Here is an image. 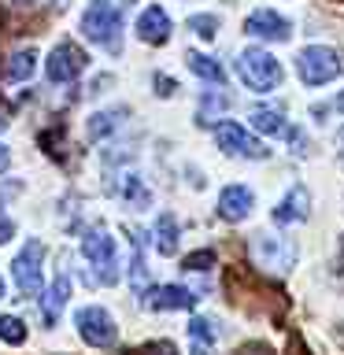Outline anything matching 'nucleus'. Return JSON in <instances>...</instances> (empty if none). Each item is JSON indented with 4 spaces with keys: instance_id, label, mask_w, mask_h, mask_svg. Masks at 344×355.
<instances>
[{
    "instance_id": "obj_16",
    "label": "nucleus",
    "mask_w": 344,
    "mask_h": 355,
    "mask_svg": "<svg viewBox=\"0 0 344 355\" xmlns=\"http://www.w3.org/2000/svg\"><path fill=\"white\" fill-rule=\"evenodd\" d=\"M122 122H126V107H108V111H96L93 119H89V141H104L111 137Z\"/></svg>"
},
{
    "instance_id": "obj_27",
    "label": "nucleus",
    "mask_w": 344,
    "mask_h": 355,
    "mask_svg": "<svg viewBox=\"0 0 344 355\" xmlns=\"http://www.w3.org/2000/svg\"><path fill=\"white\" fill-rule=\"evenodd\" d=\"M11 237H15V222H11V218L4 215V211H0V244L11 241Z\"/></svg>"
},
{
    "instance_id": "obj_22",
    "label": "nucleus",
    "mask_w": 344,
    "mask_h": 355,
    "mask_svg": "<svg viewBox=\"0 0 344 355\" xmlns=\"http://www.w3.org/2000/svg\"><path fill=\"white\" fill-rule=\"evenodd\" d=\"M0 340H8V344H22V340H26V326H22V318L0 315Z\"/></svg>"
},
{
    "instance_id": "obj_24",
    "label": "nucleus",
    "mask_w": 344,
    "mask_h": 355,
    "mask_svg": "<svg viewBox=\"0 0 344 355\" xmlns=\"http://www.w3.org/2000/svg\"><path fill=\"white\" fill-rule=\"evenodd\" d=\"M189 30H193L196 37L211 41V37L218 33V19H215V15H193V19H189Z\"/></svg>"
},
{
    "instance_id": "obj_6",
    "label": "nucleus",
    "mask_w": 344,
    "mask_h": 355,
    "mask_svg": "<svg viewBox=\"0 0 344 355\" xmlns=\"http://www.w3.org/2000/svg\"><path fill=\"white\" fill-rule=\"evenodd\" d=\"M215 144L230 155H241V159H266L270 155V148L263 141H255L241 122H222V126H215Z\"/></svg>"
},
{
    "instance_id": "obj_5",
    "label": "nucleus",
    "mask_w": 344,
    "mask_h": 355,
    "mask_svg": "<svg viewBox=\"0 0 344 355\" xmlns=\"http://www.w3.org/2000/svg\"><path fill=\"white\" fill-rule=\"evenodd\" d=\"M41 263H44V244L41 241H26L22 252L11 259V277H15L22 296H37L41 293Z\"/></svg>"
},
{
    "instance_id": "obj_31",
    "label": "nucleus",
    "mask_w": 344,
    "mask_h": 355,
    "mask_svg": "<svg viewBox=\"0 0 344 355\" xmlns=\"http://www.w3.org/2000/svg\"><path fill=\"white\" fill-rule=\"evenodd\" d=\"M341 266H344V241H341Z\"/></svg>"
},
{
    "instance_id": "obj_1",
    "label": "nucleus",
    "mask_w": 344,
    "mask_h": 355,
    "mask_svg": "<svg viewBox=\"0 0 344 355\" xmlns=\"http://www.w3.org/2000/svg\"><path fill=\"white\" fill-rule=\"evenodd\" d=\"M82 33L85 41H93L96 49H104L111 55H119L122 49V15L111 0H89L85 15H82Z\"/></svg>"
},
{
    "instance_id": "obj_20",
    "label": "nucleus",
    "mask_w": 344,
    "mask_h": 355,
    "mask_svg": "<svg viewBox=\"0 0 344 355\" xmlns=\"http://www.w3.org/2000/svg\"><path fill=\"white\" fill-rule=\"evenodd\" d=\"M67 296H71V277L60 274V277H55V285H52V293L44 296V322H49V326L60 318V307L67 304Z\"/></svg>"
},
{
    "instance_id": "obj_12",
    "label": "nucleus",
    "mask_w": 344,
    "mask_h": 355,
    "mask_svg": "<svg viewBox=\"0 0 344 355\" xmlns=\"http://www.w3.org/2000/svg\"><path fill=\"white\" fill-rule=\"evenodd\" d=\"M137 37L144 41V44H166L171 41V15L160 8V4H148L137 15Z\"/></svg>"
},
{
    "instance_id": "obj_19",
    "label": "nucleus",
    "mask_w": 344,
    "mask_h": 355,
    "mask_svg": "<svg viewBox=\"0 0 344 355\" xmlns=\"http://www.w3.org/2000/svg\"><path fill=\"white\" fill-rule=\"evenodd\" d=\"M37 71V55H33L30 49H22L15 55H8V63H4V82H26V78Z\"/></svg>"
},
{
    "instance_id": "obj_28",
    "label": "nucleus",
    "mask_w": 344,
    "mask_h": 355,
    "mask_svg": "<svg viewBox=\"0 0 344 355\" xmlns=\"http://www.w3.org/2000/svg\"><path fill=\"white\" fill-rule=\"evenodd\" d=\"M237 355H274V352L266 348V344H248V348H241Z\"/></svg>"
},
{
    "instance_id": "obj_25",
    "label": "nucleus",
    "mask_w": 344,
    "mask_h": 355,
    "mask_svg": "<svg viewBox=\"0 0 344 355\" xmlns=\"http://www.w3.org/2000/svg\"><path fill=\"white\" fill-rule=\"evenodd\" d=\"M133 355H178L171 340H155V344H144V348H137Z\"/></svg>"
},
{
    "instance_id": "obj_23",
    "label": "nucleus",
    "mask_w": 344,
    "mask_h": 355,
    "mask_svg": "<svg viewBox=\"0 0 344 355\" xmlns=\"http://www.w3.org/2000/svg\"><path fill=\"white\" fill-rule=\"evenodd\" d=\"M122 196H126L130 204H137V207H148V189L141 185V178H137V174H130V178H126V185H122Z\"/></svg>"
},
{
    "instance_id": "obj_4",
    "label": "nucleus",
    "mask_w": 344,
    "mask_h": 355,
    "mask_svg": "<svg viewBox=\"0 0 344 355\" xmlns=\"http://www.w3.org/2000/svg\"><path fill=\"white\" fill-rule=\"evenodd\" d=\"M82 252L85 259L93 263V274L100 285H115L119 282V255H115V241H111V233L104 226H93L85 230L82 237Z\"/></svg>"
},
{
    "instance_id": "obj_11",
    "label": "nucleus",
    "mask_w": 344,
    "mask_h": 355,
    "mask_svg": "<svg viewBox=\"0 0 344 355\" xmlns=\"http://www.w3.org/2000/svg\"><path fill=\"white\" fill-rule=\"evenodd\" d=\"M252 255H255V263H259V266H266V270H282V274L296 263V248H293V244H289L285 237H266V233L255 241Z\"/></svg>"
},
{
    "instance_id": "obj_30",
    "label": "nucleus",
    "mask_w": 344,
    "mask_h": 355,
    "mask_svg": "<svg viewBox=\"0 0 344 355\" xmlns=\"http://www.w3.org/2000/svg\"><path fill=\"white\" fill-rule=\"evenodd\" d=\"M337 111H344V93L337 96Z\"/></svg>"
},
{
    "instance_id": "obj_7",
    "label": "nucleus",
    "mask_w": 344,
    "mask_h": 355,
    "mask_svg": "<svg viewBox=\"0 0 344 355\" xmlns=\"http://www.w3.org/2000/svg\"><path fill=\"white\" fill-rule=\"evenodd\" d=\"M85 63H89L85 52L74 41H60L49 52V60H44V74H49V82H74L85 71Z\"/></svg>"
},
{
    "instance_id": "obj_13",
    "label": "nucleus",
    "mask_w": 344,
    "mask_h": 355,
    "mask_svg": "<svg viewBox=\"0 0 344 355\" xmlns=\"http://www.w3.org/2000/svg\"><path fill=\"white\" fill-rule=\"evenodd\" d=\"M252 207H255V196H252V189H244V185H226L218 193V218H226V222H244L252 215Z\"/></svg>"
},
{
    "instance_id": "obj_29",
    "label": "nucleus",
    "mask_w": 344,
    "mask_h": 355,
    "mask_svg": "<svg viewBox=\"0 0 344 355\" xmlns=\"http://www.w3.org/2000/svg\"><path fill=\"white\" fill-rule=\"evenodd\" d=\"M8 163H11V152L4 148V144H0V174H4V171H8Z\"/></svg>"
},
{
    "instance_id": "obj_8",
    "label": "nucleus",
    "mask_w": 344,
    "mask_h": 355,
    "mask_svg": "<svg viewBox=\"0 0 344 355\" xmlns=\"http://www.w3.org/2000/svg\"><path fill=\"white\" fill-rule=\"evenodd\" d=\"M74 326L82 333L85 344H93V348H108V344H115V318L108 315L104 307H82L74 315Z\"/></svg>"
},
{
    "instance_id": "obj_9",
    "label": "nucleus",
    "mask_w": 344,
    "mask_h": 355,
    "mask_svg": "<svg viewBox=\"0 0 344 355\" xmlns=\"http://www.w3.org/2000/svg\"><path fill=\"white\" fill-rule=\"evenodd\" d=\"M196 293L185 285H155L141 296V304L148 311H193L196 307Z\"/></svg>"
},
{
    "instance_id": "obj_32",
    "label": "nucleus",
    "mask_w": 344,
    "mask_h": 355,
    "mask_svg": "<svg viewBox=\"0 0 344 355\" xmlns=\"http://www.w3.org/2000/svg\"><path fill=\"white\" fill-rule=\"evenodd\" d=\"M0 300H4V282H0Z\"/></svg>"
},
{
    "instance_id": "obj_17",
    "label": "nucleus",
    "mask_w": 344,
    "mask_h": 355,
    "mask_svg": "<svg viewBox=\"0 0 344 355\" xmlns=\"http://www.w3.org/2000/svg\"><path fill=\"white\" fill-rule=\"evenodd\" d=\"M185 67H189V71H193L196 78L211 82V85H222V82H226V71H222V63L211 60V55H204V52H185Z\"/></svg>"
},
{
    "instance_id": "obj_21",
    "label": "nucleus",
    "mask_w": 344,
    "mask_h": 355,
    "mask_svg": "<svg viewBox=\"0 0 344 355\" xmlns=\"http://www.w3.org/2000/svg\"><path fill=\"white\" fill-rule=\"evenodd\" d=\"M189 337L196 340V355H207V348L218 340V333L211 329L207 318H193V322H189Z\"/></svg>"
},
{
    "instance_id": "obj_3",
    "label": "nucleus",
    "mask_w": 344,
    "mask_h": 355,
    "mask_svg": "<svg viewBox=\"0 0 344 355\" xmlns=\"http://www.w3.org/2000/svg\"><path fill=\"white\" fill-rule=\"evenodd\" d=\"M296 74L304 85H326L337 74H344V55L329 44H307L296 55Z\"/></svg>"
},
{
    "instance_id": "obj_26",
    "label": "nucleus",
    "mask_w": 344,
    "mask_h": 355,
    "mask_svg": "<svg viewBox=\"0 0 344 355\" xmlns=\"http://www.w3.org/2000/svg\"><path fill=\"white\" fill-rule=\"evenodd\" d=\"M207 263H215V252H196L185 259V270H207Z\"/></svg>"
},
{
    "instance_id": "obj_10",
    "label": "nucleus",
    "mask_w": 344,
    "mask_h": 355,
    "mask_svg": "<svg viewBox=\"0 0 344 355\" xmlns=\"http://www.w3.org/2000/svg\"><path fill=\"white\" fill-rule=\"evenodd\" d=\"M244 30H248L252 37H259V41H289L293 37V22H289L285 15H277V11H270V8L252 11V15L244 19Z\"/></svg>"
},
{
    "instance_id": "obj_15",
    "label": "nucleus",
    "mask_w": 344,
    "mask_h": 355,
    "mask_svg": "<svg viewBox=\"0 0 344 355\" xmlns=\"http://www.w3.org/2000/svg\"><path fill=\"white\" fill-rule=\"evenodd\" d=\"M152 233H155L152 244H155V252H160V255H174L178 252V218L171 215V211H160Z\"/></svg>"
},
{
    "instance_id": "obj_14",
    "label": "nucleus",
    "mask_w": 344,
    "mask_h": 355,
    "mask_svg": "<svg viewBox=\"0 0 344 355\" xmlns=\"http://www.w3.org/2000/svg\"><path fill=\"white\" fill-rule=\"evenodd\" d=\"M307 207H311V196L304 185H293L285 193V200L274 207V222H282V226H289V222H304L307 218Z\"/></svg>"
},
{
    "instance_id": "obj_2",
    "label": "nucleus",
    "mask_w": 344,
    "mask_h": 355,
    "mask_svg": "<svg viewBox=\"0 0 344 355\" xmlns=\"http://www.w3.org/2000/svg\"><path fill=\"white\" fill-rule=\"evenodd\" d=\"M237 78L252 89V93H274V89L282 85L285 71L266 49H244L237 55Z\"/></svg>"
},
{
    "instance_id": "obj_18",
    "label": "nucleus",
    "mask_w": 344,
    "mask_h": 355,
    "mask_svg": "<svg viewBox=\"0 0 344 355\" xmlns=\"http://www.w3.org/2000/svg\"><path fill=\"white\" fill-rule=\"evenodd\" d=\"M252 126L259 130V133H270V137H289V122L282 111H274V107H255L252 111Z\"/></svg>"
}]
</instances>
